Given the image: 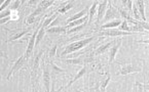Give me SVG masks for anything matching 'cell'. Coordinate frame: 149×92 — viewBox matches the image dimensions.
I'll return each mask as SVG.
<instances>
[{"instance_id": "obj_21", "label": "cell", "mask_w": 149, "mask_h": 92, "mask_svg": "<svg viewBox=\"0 0 149 92\" xmlns=\"http://www.w3.org/2000/svg\"><path fill=\"white\" fill-rule=\"evenodd\" d=\"M54 2H55L54 0H51V1H49V0H43V1H40L39 5H38V6L41 7L43 10H45V9L48 8V7L51 6V5H53Z\"/></svg>"}, {"instance_id": "obj_36", "label": "cell", "mask_w": 149, "mask_h": 92, "mask_svg": "<svg viewBox=\"0 0 149 92\" xmlns=\"http://www.w3.org/2000/svg\"><path fill=\"white\" fill-rule=\"evenodd\" d=\"M97 90H98V88H95V89H88V90H86V92H98Z\"/></svg>"}, {"instance_id": "obj_2", "label": "cell", "mask_w": 149, "mask_h": 92, "mask_svg": "<svg viewBox=\"0 0 149 92\" xmlns=\"http://www.w3.org/2000/svg\"><path fill=\"white\" fill-rule=\"evenodd\" d=\"M134 35V33L130 32H123L118 29H108V30H102L98 33L97 36H106V37H118V36H130Z\"/></svg>"}, {"instance_id": "obj_41", "label": "cell", "mask_w": 149, "mask_h": 92, "mask_svg": "<svg viewBox=\"0 0 149 92\" xmlns=\"http://www.w3.org/2000/svg\"><path fill=\"white\" fill-rule=\"evenodd\" d=\"M144 92H147V91H144Z\"/></svg>"}, {"instance_id": "obj_5", "label": "cell", "mask_w": 149, "mask_h": 92, "mask_svg": "<svg viewBox=\"0 0 149 92\" xmlns=\"http://www.w3.org/2000/svg\"><path fill=\"white\" fill-rule=\"evenodd\" d=\"M107 4H108V1L107 0H104L102 1V3L98 6V15H97V21H96V25L97 27H99V23L103 21V16L104 14L106 13V10H107Z\"/></svg>"}, {"instance_id": "obj_6", "label": "cell", "mask_w": 149, "mask_h": 92, "mask_svg": "<svg viewBox=\"0 0 149 92\" xmlns=\"http://www.w3.org/2000/svg\"><path fill=\"white\" fill-rule=\"evenodd\" d=\"M64 62L67 65H86L88 62H93L94 58L92 57H88V58H67L64 59Z\"/></svg>"}, {"instance_id": "obj_28", "label": "cell", "mask_w": 149, "mask_h": 92, "mask_svg": "<svg viewBox=\"0 0 149 92\" xmlns=\"http://www.w3.org/2000/svg\"><path fill=\"white\" fill-rule=\"evenodd\" d=\"M121 2H123L125 5H127V7H129V10H130V11L133 10V1H132V0H127V1H121Z\"/></svg>"}, {"instance_id": "obj_34", "label": "cell", "mask_w": 149, "mask_h": 92, "mask_svg": "<svg viewBox=\"0 0 149 92\" xmlns=\"http://www.w3.org/2000/svg\"><path fill=\"white\" fill-rule=\"evenodd\" d=\"M143 89H144V91L149 92V84H144L143 85Z\"/></svg>"}, {"instance_id": "obj_11", "label": "cell", "mask_w": 149, "mask_h": 92, "mask_svg": "<svg viewBox=\"0 0 149 92\" xmlns=\"http://www.w3.org/2000/svg\"><path fill=\"white\" fill-rule=\"evenodd\" d=\"M120 46H121V40H119V41L117 42V44H115L113 47H111V48H110V51H109V64H111L112 61L114 60V58H115V55H116L118 49L120 48Z\"/></svg>"}, {"instance_id": "obj_22", "label": "cell", "mask_w": 149, "mask_h": 92, "mask_svg": "<svg viewBox=\"0 0 149 92\" xmlns=\"http://www.w3.org/2000/svg\"><path fill=\"white\" fill-rule=\"evenodd\" d=\"M110 80H111V77H110V75L108 74V77L105 79V81L102 82L101 86H100V90H101V92H105L106 90V87L108 86V84H109Z\"/></svg>"}, {"instance_id": "obj_26", "label": "cell", "mask_w": 149, "mask_h": 92, "mask_svg": "<svg viewBox=\"0 0 149 92\" xmlns=\"http://www.w3.org/2000/svg\"><path fill=\"white\" fill-rule=\"evenodd\" d=\"M72 7H73L72 3H69V4H68V5H66L65 7H63V8L59 9V10H58V12H59V13H64V12H66V11H68L69 9H71Z\"/></svg>"}, {"instance_id": "obj_4", "label": "cell", "mask_w": 149, "mask_h": 92, "mask_svg": "<svg viewBox=\"0 0 149 92\" xmlns=\"http://www.w3.org/2000/svg\"><path fill=\"white\" fill-rule=\"evenodd\" d=\"M42 81L44 84L45 92H51V72L48 68L43 64V74H42Z\"/></svg>"}, {"instance_id": "obj_23", "label": "cell", "mask_w": 149, "mask_h": 92, "mask_svg": "<svg viewBox=\"0 0 149 92\" xmlns=\"http://www.w3.org/2000/svg\"><path fill=\"white\" fill-rule=\"evenodd\" d=\"M118 30L123 31V32H130V33H132V29L130 28L129 26H127V21H125V22L121 23V25L119 26V29H118Z\"/></svg>"}, {"instance_id": "obj_20", "label": "cell", "mask_w": 149, "mask_h": 92, "mask_svg": "<svg viewBox=\"0 0 149 92\" xmlns=\"http://www.w3.org/2000/svg\"><path fill=\"white\" fill-rule=\"evenodd\" d=\"M43 52H44V51H43V50H41V51H40L39 53H38L37 55H36L35 59H34V64H33V72H34V73L36 72V70H37L38 66H39L40 57H41V55L43 54Z\"/></svg>"}, {"instance_id": "obj_9", "label": "cell", "mask_w": 149, "mask_h": 92, "mask_svg": "<svg viewBox=\"0 0 149 92\" xmlns=\"http://www.w3.org/2000/svg\"><path fill=\"white\" fill-rule=\"evenodd\" d=\"M67 27H52V28H47L45 30L46 33L52 34V35H60V34L67 33Z\"/></svg>"}, {"instance_id": "obj_14", "label": "cell", "mask_w": 149, "mask_h": 92, "mask_svg": "<svg viewBox=\"0 0 149 92\" xmlns=\"http://www.w3.org/2000/svg\"><path fill=\"white\" fill-rule=\"evenodd\" d=\"M136 6L138 7V11L140 12L141 20H142L143 22H145L146 16H145V3H144V1H142V0H137Z\"/></svg>"}, {"instance_id": "obj_31", "label": "cell", "mask_w": 149, "mask_h": 92, "mask_svg": "<svg viewBox=\"0 0 149 92\" xmlns=\"http://www.w3.org/2000/svg\"><path fill=\"white\" fill-rule=\"evenodd\" d=\"M11 2V0H6V1H4V3H3L2 5H1V7H0V10L2 11V10H4V8L7 6V5L9 4V3Z\"/></svg>"}, {"instance_id": "obj_7", "label": "cell", "mask_w": 149, "mask_h": 92, "mask_svg": "<svg viewBox=\"0 0 149 92\" xmlns=\"http://www.w3.org/2000/svg\"><path fill=\"white\" fill-rule=\"evenodd\" d=\"M117 16H118V12H117V11L111 6V4L109 3V7H108V9L106 10L105 16H104V19H103V22L107 24L108 21L112 20V19L117 18Z\"/></svg>"}, {"instance_id": "obj_10", "label": "cell", "mask_w": 149, "mask_h": 92, "mask_svg": "<svg viewBox=\"0 0 149 92\" xmlns=\"http://www.w3.org/2000/svg\"><path fill=\"white\" fill-rule=\"evenodd\" d=\"M88 10H90V8H88V7H86V8H84V10H81L80 12H78V13H76V14L72 15V16H70V18L67 20V22H66L67 23V25L70 24V23H72V22H74V21L80 20V19L84 18V16L88 13Z\"/></svg>"}, {"instance_id": "obj_18", "label": "cell", "mask_w": 149, "mask_h": 92, "mask_svg": "<svg viewBox=\"0 0 149 92\" xmlns=\"http://www.w3.org/2000/svg\"><path fill=\"white\" fill-rule=\"evenodd\" d=\"M29 31H30V29H27V30H22L21 32H19V33H15V35H13L10 38H9V39H8V42H13V41H15V40L20 39V38H22L24 35L28 34Z\"/></svg>"}, {"instance_id": "obj_40", "label": "cell", "mask_w": 149, "mask_h": 92, "mask_svg": "<svg viewBox=\"0 0 149 92\" xmlns=\"http://www.w3.org/2000/svg\"><path fill=\"white\" fill-rule=\"evenodd\" d=\"M147 84H149V81H148V82H147Z\"/></svg>"}, {"instance_id": "obj_38", "label": "cell", "mask_w": 149, "mask_h": 92, "mask_svg": "<svg viewBox=\"0 0 149 92\" xmlns=\"http://www.w3.org/2000/svg\"><path fill=\"white\" fill-rule=\"evenodd\" d=\"M34 92H39V90H38L37 88H35V89H34Z\"/></svg>"}, {"instance_id": "obj_33", "label": "cell", "mask_w": 149, "mask_h": 92, "mask_svg": "<svg viewBox=\"0 0 149 92\" xmlns=\"http://www.w3.org/2000/svg\"><path fill=\"white\" fill-rule=\"evenodd\" d=\"M10 16H8V18H5V19H2V20H1V25H4L5 23L6 22H8V21H10Z\"/></svg>"}, {"instance_id": "obj_29", "label": "cell", "mask_w": 149, "mask_h": 92, "mask_svg": "<svg viewBox=\"0 0 149 92\" xmlns=\"http://www.w3.org/2000/svg\"><path fill=\"white\" fill-rule=\"evenodd\" d=\"M21 2L22 1H20V0H15V1H13V5H11V10H15V9H17L19 6H20Z\"/></svg>"}, {"instance_id": "obj_13", "label": "cell", "mask_w": 149, "mask_h": 92, "mask_svg": "<svg viewBox=\"0 0 149 92\" xmlns=\"http://www.w3.org/2000/svg\"><path fill=\"white\" fill-rule=\"evenodd\" d=\"M113 43H115V42H113V41L107 42V43H105V44H103V45H101L100 47H98V48H97L96 50H95L94 52H93V55H100V54H102V53H104Z\"/></svg>"}, {"instance_id": "obj_12", "label": "cell", "mask_w": 149, "mask_h": 92, "mask_svg": "<svg viewBox=\"0 0 149 92\" xmlns=\"http://www.w3.org/2000/svg\"><path fill=\"white\" fill-rule=\"evenodd\" d=\"M43 11H44V10L41 8V7L38 6L37 8H36L35 10L33 11V12L31 13L30 15H29L28 18H27V24H32V23L35 22V19L37 18V16H38L39 14H41V13L43 12Z\"/></svg>"}, {"instance_id": "obj_39", "label": "cell", "mask_w": 149, "mask_h": 92, "mask_svg": "<svg viewBox=\"0 0 149 92\" xmlns=\"http://www.w3.org/2000/svg\"><path fill=\"white\" fill-rule=\"evenodd\" d=\"M63 92H71V91H70V90H67V89H66V90H64Z\"/></svg>"}, {"instance_id": "obj_17", "label": "cell", "mask_w": 149, "mask_h": 92, "mask_svg": "<svg viewBox=\"0 0 149 92\" xmlns=\"http://www.w3.org/2000/svg\"><path fill=\"white\" fill-rule=\"evenodd\" d=\"M97 7H98V1H94L93 5L90 7V10H88V24H92L93 22V18H94V14L97 11Z\"/></svg>"}, {"instance_id": "obj_32", "label": "cell", "mask_w": 149, "mask_h": 92, "mask_svg": "<svg viewBox=\"0 0 149 92\" xmlns=\"http://www.w3.org/2000/svg\"><path fill=\"white\" fill-rule=\"evenodd\" d=\"M137 86H138V92H144V89H143V85H141L140 83H136Z\"/></svg>"}, {"instance_id": "obj_16", "label": "cell", "mask_w": 149, "mask_h": 92, "mask_svg": "<svg viewBox=\"0 0 149 92\" xmlns=\"http://www.w3.org/2000/svg\"><path fill=\"white\" fill-rule=\"evenodd\" d=\"M86 68H82V69H81V70L79 71L78 73H77L76 76H75L74 78H73V79L71 80V81L69 82L68 84H67V86H66V88L70 87V86L72 85V84L74 83L75 81H77V80H78V79H80V78H82V77L84 76V74H86Z\"/></svg>"}, {"instance_id": "obj_30", "label": "cell", "mask_w": 149, "mask_h": 92, "mask_svg": "<svg viewBox=\"0 0 149 92\" xmlns=\"http://www.w3.org/2000/svg\"><path fill=\"white\" fill-rule=\"evenodd\" d=\"M10 13H11V10L3 11V12H1V14H0V18H1V20H2V19H5V18H8L9 15H10Z\"/></svg>"}, {"instance_id": "obj_19", "label": "cell", "mask_w": 149, "mask_h": 92, "mask_svg": "<svg viewBox=\"0 0 149 92\" xmlns=\"http://www.w3.org/2000/svg\"><path fill=\"white\" fill-rule=\"evenodd\" d=\"M49 66H51V70H52V74H62V73H65L66 71L62 68H59L57 65L54 62L53 60L49 61Z\"/></svg>"}, {"instance_id": "obj_8", "label": "cell", "mask_w": 149, "mask_h": 92, "mask_svg": "<svg viewBox=\"0 0 149 92\" xmlns=\"http://www.w3.org/2000/svg\"><path fill=\"white\" fill-rule=\"evenodd\" d=\"M137 72H141V68H138V67H134L132 65H127V66H123L120 68V71H119V74L120 75H129L132 74V73H137Z\"/></svg>"}, {"instance_id": "obj_27", "label": "cell", "mask_w": 149, "mask_h": 92, "mask_svg": "<svg viewBox=\"0 0 149 92\" xmlns=\"http://www.w3.org/2000/svg\"><path fill=\"white\" fill-rule=\"evenodd\" d=\"M57 48H58V45L57 44H55V45L53 46L51 48V50H49V53H48V55H49V57H54L56 55V52H57Z\"/></svg>"}, {"instance_id": "obj_37", "label": "cell", "mask_w": 149, "mask_h": 92, "mask_svg": "<svg viewBox=\"0 0 149 92\" xmlns=\"http://www.w3.org/2000/svg\"><path fill=\"white\" fill-rule=\"evenodd\" d=\"M75 92H84V91H81V90H79V89H75Z\"/></svg>"}, {"instance_id": "obj_35", "label": "cell", "mask_w": 149, "mask_h": 92, "mask_svg": "<svg viewBox=\"0 0 149 92\" xmlns=\"http://www.w3.org/2000/svg\"><path fill=\"white\" fill-rule=\"evenodd\" d=\"M139 43H142V44H148L149 45V39L147 40H140V41H138Z\"/></svg>"}, {"instance_id": "obj_24", "label": "cell", "mask_w": 149, "mask_h": 92, "mask_svg": "<svg viewBox=\"0 0 149 92\" xmlns=\"http://www.w3.org/2000/svg\"><path fill=\"white\" fill-rule=\"evenodd\" d=\"M84 26H86V25H81V26H78V27H75V28L70 29V30L67 31V34H72V33H76V32H79V31L84 30Z\"/></svg>"}, {"instance_id": "obj_3", "label": "cell", "mask_w": 149, "mask_h": 92, "mask_svg": "<svg viewBox=\"0 0 149 92\" xmlns=\"http://www.w3.org/2000/svg\"><path fill=\"white\" fill-rule=\"evenodd\" d=\"M25 60H26V57H25V54H23V55H21V56L15 61V64H13V66L11 67V69H10V71H9L8 75H7V80L10 79L11 76H13V75L15 74V72H18L19 70H21V68L24 66Z\"/></svg>"}, {"instance_id": "obj_25", "label": "cell", "mask_w": 149, "mask_h": 92, "mask_svg": "<svg viewBox=\"0 0 149 92\" xmlns=\"http://www.w3.org/2000/svg\"><path fill=\"white\" fill-rule=\"evenodd\" d=\"M118 11H119V13H120V15L123 16V18L127 19V20H130V19H131V15L127 13V10H125V9H121V8H118Z\"/></svg>"}, {"instance_id": "obj_1", "label": "cell", "mask_w": 149, "mask_h": 92, "mask_svg": "<svg viewBox=\"0 0 149 92\" xmlns=\"http://www.w3.org/2000/svg\"><path fill=\"white\" fill-rule=\"evenodd\" d=\"M97 37L96 36H93V37H90V38H86V39H81L79 41H75L73 43H70L69 45H67V47L65 48V50L62 52V56L66 54H69V53H72V52H76V51L80 50L81 48H84L86 47V45L91 43L95 38Z\"/></svg>"}, {"instance_id": "obj_15", "label": "cell", "mask_w": 149, "mask_h": 92, "mask_svg": "<svg viewBox=\"0 0 149 92\" xmlns=\"http://www.w3.org/2000/svg\"><path fill=\"white\" fill-rule=\"evenodd\" d=\"M121 25V21L117 20V21H113V22L107 23V24H104L100 27H97V29H100V31L102 30H108V29H112L114 27H118Z\"/></svg>"}]
</instances>
